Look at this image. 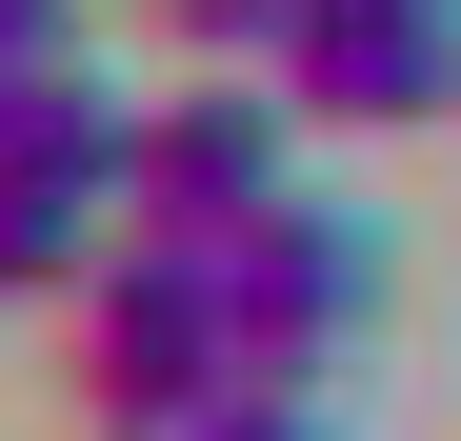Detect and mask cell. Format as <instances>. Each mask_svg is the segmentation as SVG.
Masks as SVG:
<instances>
[{
	"label": "cell",
	"instance_id": "1",
	"mask_svg": "<svg viewBox=\"0 0 461 441\" xmlns=\"http://www.w3.org/2000/svg\"><path fill=\"white\" fill-rule=\"evenodd\" d=\"M221 361H241V302H221V241H181V220H121V241L41 302V401L101 421V441L221 421Z\"/></svg>",
	"mask_w": 461,
	"mask_h": 441
},
{
	"label": "cell",
	"instance_id": "2",
	"mask_svg": "<svg viewBox=\"0 0 461 441\" xmlns=\"http://www.w3.org/2000/svg\"><path fill=\"white\" fill-rule=\"evenodd\" d=\"M381 281H402V261H381V220L361 201H261V220H221V302H241V361H221V421H321L341 401V341L381 321Z\"/></svg>",
	"mask_w": 461,
	"mask_h": 441
},
{
	"label": "cell",
	"instance_id": "3",
	"mask_svg": "<svg viewBox=\"0 0 461 441\" xmlns=\"http://www.w3.org/2000/svg\"><path fill=\"white\" fill-rule=\"evenodd\" d=\"M301 121L281 101V60H181L161 101H140V220H181V241H221V220H261L301 181Z\"/></svg>",
	"mask_w": 461,
	"mask_h": 441
},
{
	"label": "cell",
	"instance_id": "4",
	"mask_svg": "<svg viewBox=\"0 0 461 441\" xmlns=\"http://www.w3.org/2000/svg\"><path fill=\"white\" fill-rule=\"evenodd\" d=\"M281 101L321 140L461 121V0H301V21H281Z\"/></svg>",
	"mask_w": 461,
	"mask_h": 441
},
{
	"label": "cell",
	"instance_id": "5",
	"mask_svg": "<svg viewBox=\"0 0 461 441\" xmlns=\"http://www.w3.org/2000/svg\"><path fill=\"white\" fill-rule=\"evenodd\" d=\"M301 0H140V40H181V60H281Z\"/></svg>",
	"mask_w": 461,
	"mask_h": 441
},
{
	"label": "cell",
	"instance_id": "6",
	"mask_svg": "<svg viewBox=\"0 0 461 441\" xmlns=\"http://www.w3.org/2000/svg\"><path fill=\"white\" fill-rule=\"evenodd\" d=\"M41 40H81V0H0V60H41Z\"/></svg>",
	"mask_w": 461,
	"mask_h": 441
}]
</instances>
